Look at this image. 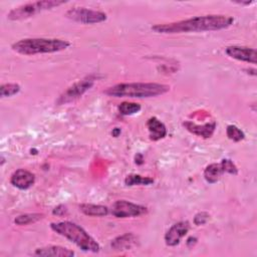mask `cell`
I'll return each instance as SVG.
<instances>
[{
  "label": "cell",
  "mask_w": 257,
  "mask_h": 257,
  "mask_svg": "<svg viewBox=\"0 0 257 257\" xmlns=\"http://www.w3.org/2000/svg\"><path fill=\"white\" fill-rule=\"evenodd\" d=\"M94 79L91 77H86L81 80H78L77 82L73 83L69 87H67L66 90H64L56 100V103L58 105L71 102L78 97H80L84 92H86L90 87L93 85Z\"/></svg>",
  "instance_id": "7"
},
{
  "label": "cell",
  "mask_w": 257,
  "mask_h": 257,
  "mask_svg": "<svg viewBox=\"0 0 257 257\" xmlns=\"http://www.w3.org/2000/svg\"><path fill=\"white\" fill-rule=\"evenodd\" d=\"M226 135L228 137L229 140L233 141V142H240L242 140L245 139V134L244 132L239 128L238 126L234 125V124H229L227 125V128H226Z\"/></svg>",
  "instance_id": "21"
},
{
  "label": "cell",
  "mask_w": 257,
  "mask_h": 257,
  "mask_svg": "<svg viewBox=\"0 0 257 257\" xmlns=\"http://www.w3.org/2000/svg\"><path fill=\"white\" fill-rule=\"evenodd\" d=\"M66 3V1H58V0H42L29 2L18 7L13 8L7 14V18L9 20H23L27 19L31 16H34L42 11L50 10L57 6Z\"/></svg>",
  "instance_id": "5"
},
{
  "label": "cell",
  "mask_w": 257,
  "mask_h": 257,
  "mask_svg": "<svg viewBox=\"0 0 257 257\" xmlns=\"http://www.w3.org/2000/svg\"><path fill=\"white\" fill-rule=\"evenodd\" d=\"M148 209L145 206L138 205L125 200L115 201L111 206V214L115 218L139 217L147 214Z\"/></svg>",
  "instance_id": "8"
},
{
  "label": "cell",
  "mask_w": 257,
  "mask_h": 257,
  "mask_svg": "<svg viewBox=\"0 0 257 257\" xmlns=\"http://www.w3.org/2000/svg\"><path fill=\"white\" fill-rule=\"evenodd\" d=\"M10 183L20 190H27L35 183V176L27 170L18 169L11 175Z\"/></svg>",
  "instance_id": "11"
},
{
  "label": "cell",
  "mask_w": 257,
  "mask_h": 257,
  "mask_svg": "<svg viewBox=\"0 0 257 257\" xmlns=\"http://www.w3.org/2000/svg\"><path fill=\"white\" fill-rule=\"evenodd\" d=\"M35 256H44V257H71L74 255L72 250H69L65 247L58 245H49L41 248H37L34 251Z\"/></svg>",
  "instance_id": "13"
},
{
  "label": "cell",
  "mask_w": 257,
  "mask_h": 257,
  "mask_svg": "<svg viewBox=\"0 0 257 257\" xmlns=\"http://www.w3.org/2000/svg\"><path fill=\"white\" fill-rule=\"evenodd\" d=\"M70 42L57 38H24L11 45L12 50L23 55L53 53L65 50Z\"/></svg>",
  "instance_id": "4"
},
{
  "label": "cell",
  "mask_w": 257,
  "mask_h": 257,
  "mask_svg": "<svg viewBox=\"0 0 257 257\" xmlns=\"http://www.w3.org/2000/svg\"><path fill=\"white\" fill-rule=\"evenodd\" d=\"M137 244V237L133 233H125L114 238L110 246L114 250H128Z\"/></svg>",
  "instance_id": "15"
},
{
  "label": "cell",
  "mask_w": 257,
  "mask_h": 257,
  "mask_svg": "<svg viewBox=\"0 0 257 257\" xmlns=\"http://www.w3.org/2000/svg\"><path fill=\"white\" fill-rule=\"evenodd\" d=\"M190 230V223L188 221H180L172 225L164 236L165 243L168 246H177L181 240L187 235Z\"/></svg>",
  "instance_id": "9"
},
{
  "label": "cell",
  "mask_w": 257,
  "mask_h": 257,
  "mask_svg": "<svg viewBox=\"0 0 257 257\" xmlns=\"http://www.w3.org/2000/svg\"><path fill=\"white\" fill-rule=\"evenodd\" d=\"M209 218H210V215L207 212H199L194 217V224L197 226L204 225L208 222Z\"/></svg>",
  "instance_id": "24"
},
{
  "label": "cell",
  "mask_w": 257,
  "mask_h": 257,
  "mask_svg": "<svg viewBox=\"0 0 257 257\" xmlns=\"http://www.w3.org/2000/svg\"><path fill=\"white\" fill-rule=\"evenodd\" d=\"M222 174H224V169L221 163L210 164L204 170V178L209 184L217 183Z\"/></svg>",
  "instance_id": "16"
},
{
  "label": "cell",
  "mask_w": 257,
  "mask_h": 257,
  "mask_svg": "<svg viewBox=\"0 0 257 257\" xmlns=\"http://www.w3.org/2000/svg\"><path fill=\"white\" fill-rule=\"evenodd\" d=\"M235 3L240 5H250L251 3H253V1H235Z\"/></svg>",
  "instance_id": "27"
},
{
  "label": "cell",
  "mask_w": 257,
  "mask_h": 257,
  "mask_svg": "<svg viewBox=\"0 0 257 257\" xmlns=\"http://www.w3.org/2000/svg\"><path fill=\"white\" fill-rule=\"evenodd\" d=\"M196 242H197V238H195V237H190L188 240H187V245L189 246V247H191V244H196Z\"/></svg>",
  "instance_id": "26"
},
{
  "label": "cell",
  "mask_w": 257,
  "mask_h": 257,
  "mask_svg": "<svg viewBox=\"0 0 257 257\" xmlns=\"http://www.w3.org/2000/svg\"><path fill=\"white\" fill-rule=\"evenodd\" d=\"M136 164H138V165H141V164H143V156L140 154V159H137L136 158Z\"/></svg>",
  "instance_id": "29"
},
{
  "label": "cell",
  "mask_w": 257,
  "mask_h": 257,
  "mask_svg": "<svg viewBox=\"0 0 257 257\" xmlns=\"http://www.w3.org/2000/svg\"><path fill=\"white\" fill-rule=\"evenodd\" d=\"M170 90V86L156 82L117 83L104 90V93L113 97L147 98L162 95Z\"/></svg>",
  "instance_id": "2"
},
{
  "label": "cell",
  "mask_w": 257,
  "mask_h": 257,
  "mask_svg": "<svg viewBox=\"0 0 257 257\" xmlns=\"http://www.w3.org/2000/svg\"><path fill=\"white\" fill-rule=\"evenodd\" d=\"M65 16L75 22L83 24H95L106 20L107 16L104 12L87 9L83 7H74L66 11Z\"/></svg>",
  "instance_id": "6"
},
{
  "label": "cell",
  "mask_w": 257,
  "mask_h": 257,
  "mask_svg": "<svg viewBox=\"0 0 257 257\" xmlns=\"http://www.w3.org/2000/svg\"><path fill=\"white\" fill-rule=\"evenodd\" d=\"M142 106L141 104L137 102H132V101H122L121 103L118 104L117 109L120 114L122 115H132L141 110Z\"/></svg>",
  "instance_id": "20"
},
{
  "label": "cell",
  "mask_w": 257,
  "mask_h": 257,
  "mask_svg": "<svg viewBox=\"0 0 257 257\" xmlns=\"http://www.w3.org/2000/svg\"><path fill=\"white\" fill-rule=\"evenodd\" d=\"M67 212V209L64 205H58L57 207H55L53 210H52V214L53 215H56V216H63L65 215Z\"/></svg>",
  "instance_id": "25"
},
{
  "label": "cell",
  "mask_w": 257,
  "mask_h": 257,
  "mask_svg": "<svg viewBox=\"0 0 257 257\" xmlns=\"http://www.w3.org/2000/svg\"><path fill=\"white\" fill-rule=\"evenodd\" d=\"M183 125L191 134L196 135L198 137H202L204 139H208V138H211L213 136L217 124H216L215 121H212V122H207V123H204V124L200 125V124H197L193 121L187 120V121L183 122Z\"/></svg>",
  "instance_id": "12"
},
{
  "label": "cell",
  "mask_w": 257,
  "mask_h": 257,
  "mask_svg": "<svg viewBox=\"0 0 257 257\" xmlns=\"http://www.w3.org/2000/svg\"><path fill=\"white\" fill-rule=\"evenodd\" d=\"M119 134H120V130H119L118 127H115V128L112 131V136H113V137H117Z\"/></svg>",
  "instance_id": "28"
},
{
  "label": "cell",
  "mask_w": 257,
  "mask_h": 257,
  "mask_svg": "<svg viewBox=\"0 0 257 257\" xmlns=\"http://www.w3.org/2000/svg\"><path fill=\"white\" fill-rule=\"evenodd\" d=\"M20 91V85L17 83H5L0 86L1 97H10Z\"/></svg>",
  "instance_id": "22"
},
{
  "label": "cell",
  "mask_w": 257,
  "mask_h": 257,
  "mask_svg": "<svg viewBox=\"0 0 257 257\" xmlns=\"http://www.w3.org/2000/svg\"><path fill=\"white\" fill-rule=\"evenodd\" d=\"M154 183V179L150 178V177H143L141 175L138 174H131L127 175L124 179V184L126 186H137V185H144V186H148Z\"/></svg>",
  "instance_id": "18"
},
{
  "label": "cell",
  "mask_w": 257,
  "mask_h": 257,
  "mask_svg": "<svg viewBox=\"0 0 257 257\" xmlns=\"http://www.w3.org/2000/svg\"><path fill=\"white\" fill-rule=\"evenodd\" d=\"M43 218V214L40 213H26L17 216L14 219V223L18 226H25L32 223H35Z\"/></svg>",
  "instance_id": "19"
},
{
  "label": "cell",
  "mask_w": 257,
  "mask_h": 257,
  "mask_svg": "<svg viewBox=\"0 0 257 257\" xmlns=\"http://www.w3.org/2000/svg\"><path fill=\"white\" fill-rule=\"evenodd\" d=\"M147 127L149 131V137L151 141L157 142L164 139L167 136L166 125L156 116H152L148 119Z\"/></svg>",
  "instance_id": "14"
},
{
  "label": "cell",
  "mask_w": 257,
  "mask_h": 257,
  "mask_svg": "<svg viewBox=\"0 0 257 257\" xmlns=\"http://www.w3.org/2000/svg\"><path fill=\"white\" fill-rule=\"evenodd\" d=\"M234 22V18L223 14H210L196 16L189 19L156 24L152 26V30L157 33L174 34L184 32H202V31H216L230 27Z\"/></svg>",
  "instance_id": "1"
},
{
  "label": "cell",
  "mask_w": 257,
  "mask_h": 257,
  "mask_svg": "<svg viewBox=\"0 0 257 257\" xmlns=\"http://www.w3.org/2000/svg\"><path fill=\"white\" fill-rule=\"evenodd\" d=\"M221 164L224 169V173H228L231 175H237L238 174V169L236 165L233 163V161L229 159H223L221 161Z\"/></svg>",
  "instance_id": "23"
},
{
  "label": "cell",
  "mask_w": 257,
  "mask_h": 257,
  "mask_svg": "<svg viewBox=\"0 0 257 257\" xmlns=\"http://www.w3.org/2000/svg\"><path fill=\"white\" fill-rule=\"evenodd\" d=\"M79 210L86 216L90 217H103L108 214V208L103 205L95 204H81L79 205Z\"/></svg>",
  "instance_id": "17"
},
{
  "label": "cell",
  "mask_w": 257,
  "mask_h": 257,
  "mask_svg": "<svg viewBox=\"0 0 257 257\" xmlns=\"http://www.w3.org/2000/svg\"><path fill=\"white\" fill-rule=\"evenodd\" d=\"M52 231L74 243L85 252L96 253L100 250L99 244L79 225L70 221L53 222L50 224Z\"/></svg>",
  "instance_id": "3"
},
{
  "label": "cell",
  "mask_w": 257,
  "mask_h": 257,
  "mask_svg": "<svg viewBox=\"0 0 257 257\" xmlns=\"http://www.w3.org/2000/svg\"><path fill=\"white\" fill-rule=\"evenodd\" d=\"M225 52L231 58L256 64L257 62V53L254 48L240 45H230L225 48Z\"/></svg>",
  "instance_id": "10"
}]
</instances>
